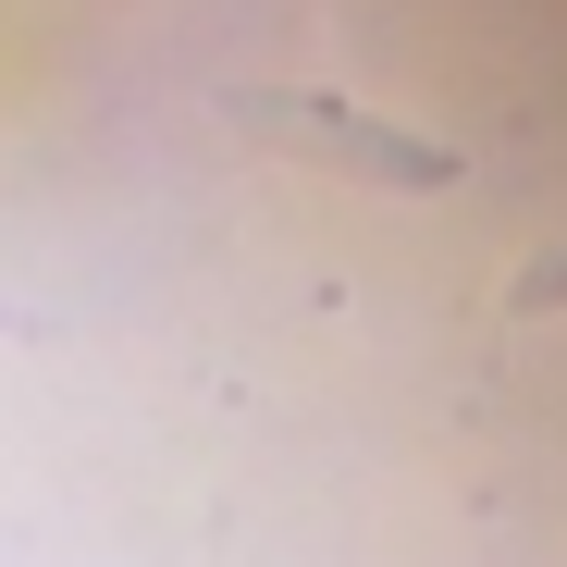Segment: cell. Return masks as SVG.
I'll list each match as a JSON object with an SVG mask.
<instances>
[{
  "mask_svg": "<svg viewBox=\"0 0 567 567\" xmlns=\"http://www.w3.org/2000/svg\"><path fill=\"white\" fill-rule=\"evenodd\" d=\"M235 124L271 136V148H309L333 173H370V185H456V148L370 112V100H333V86H235Z\"/></svg>",
  "mask_w": 567,
  "mask_h": 567,
  "instance_id": "cell-1",
  "label": "cell"
}]
</instances>
